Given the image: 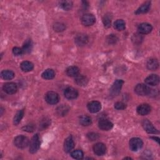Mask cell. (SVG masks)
Returning a JSON list of instances; mask_svg holds the SVG:
<instances>
[{"mask_svg":"<svg viewBox=\"0 0 160 160\" xmlns=\"http://www.w3.org/2000/svg\"><path fill=\"white\" fill-rule=\"evenodd\" d=\"M135 93L140 96H148L153 94L154 90H151L144 84H138L135 88Z\"/></svg>","mask_w":160,"mask_h":160,"instance_id":"obj_1","label":"cell"},{"mask_svg":"<svg viewBox=\"0 0 160 160\" xmlns=\"http://www.w3.org/2000/svg\"><path fill=\"white\" fill-rule=\"evenodd\" d=\"M29 143L28 138L23 135L17 136L14 140L15 145L20 149L26 148L29 144Z\"/></svg>","mask_w":160,"mask_h":160,"instance_id":"obj_2","label":"cell"},{"mask_svg":"<svg viewBox=\"0 0 160 160\" xmlns=\"http://www.w3.org/2000/svg\"><path fill=\"white\" fill-rule=\"evenodd\" d=\"M123 83L124 82L122 79L116 80L110 89V95L111 96L116 97L119 95Z\"/></svg>","mask_w":160,"mask_h":160,"instance_id":"obj_3","label":"cell"},{"mask_svg":"<svg viewBox=\"0 0 160 160\" xmlns=\"http://www.w3.org/2000/svg\"><path fill=\"white\" fill-rule=\"evenodd\" d=\"M40 140L38 134L35 135L29 143V152L31 154L36 153L39 149Z\"/></svg>","mask_w":160,"mask_h":160,"instance_id":"obj_4","label":"cell"},{"mask_svg":"<svg viewBox=\"0 0 160 160\" xmlns=\"http://www.w3.org/2000/svg\"><path fill=\"white\" fill-rule=\"evenodd\" d=\"M143 142L139 138H133L130 141V148L133 151H138L142 148Z\"/></svg>","mask_w":160,"mask_h":160,"instance_id":"obj_5","label":"cell"},{"mask_svg":"<svg viewBox=\"0 0 160 160\" xmlns=\"http://www.w3.org/2000/svg\"><path fill=\"white\" fill-rule=\"evenodd\" d=\"M45 100L50 104H55L59 102L60 96L54 91H48L45 95Z\"/></svg>","mask_w":160,"mask_h":160,"instance_id":"obj_6","label":"cell"},{"mask_svg":"<svg viewBox=\"0 0 160 160\" xmlns=\"http://www.w3.org/2000/svg\"><path fill=\"white\" fill-rule=\"evenodd\" d=\"M142 126L144 130L149 134H158L159 131L154 128L148 119H144L142 122Z\"/></svg>","mask_w":160,"mask_h":160,"instance_id":"obj_7","label":"cell"},{"mask_svg":"<svg viewBox=\"0 0 160 160\" xmlns=\"http://www.w3.org/2000/svg\"><path fill=\"white\" fill-rule=\"evenodd\" d=\"M96 21L95 16L92 14H85L82 18V23L85 26H90Z\"/></svg>","mask_w":160,"mask_h":160,"instance_id":"obj_8","label":"cell"},{"mask_svg":"<svg viewBox=\"0 0 160 160\" xmlns=\"http://www.w3.org/2000/svg\"><path fill=\"white\" fill-rule=\"evenodd\" d=\"M94 153L97 156H103L106 153V147L104 144L102 143H98L93 147Z\"/></svg>","mask_w":160,"mask_h":160,"instance_id":"obj_9","label":"cell"},{"mask_svg":"<svg viewBox=\"0 0 160 160\" xmlns=\"http://www.w3.org/2000/svg\"><path fill=\"white\" fill-rule=\"evenodd\" d=\"M74 42L78 47H83L87 44L88 42V38L86 34H79L75 37Z\"/></svg>","mask_w":160,"mask_h":160,"instance_id":"obj_10","label":"cell"},{"mask_svg":"<svg viewBox=\"0 0 160 160\" xmlns=\"http://www.w3.org/2000/svg\"><path fill=\"white\" fill-rule=\"evenodd\" d=\"M3 91L9 95H13L16 93L18 90L17 85L15 83H7L3 85Z\"/></svg>","mask_w":160,"mask_h":160,"instance_id":"obj_11","label":"cell"},{"mask_svg":"<svg viewBox=\"0 0 160 160\" xmlns=\"http://www.w3.org/2000/svg\"><path fill=\"white\" fill-rule=\"evenodd\" d=\"M64 95L66 98L68 100H74L76 99L78 96V91L72 87H68L65 89Z\"/></svg>","mask_w":160,"mask_h":160,"instance_id":"obj_12","label":"cell"},{"mask_svg":"<svg viewBox=\"0 0 160 160\" xmlns=\"http://www.w3.org/2000/svg\"><path fill=\"white\" fill-rule=\"evenodd\" d=\"M99 128L103 131H109L113 127V124L106 119H101L98 122Z\"/></svg>","mask_w":160,"mask_h":160,"instance_id":"obj_13","label":"cell"},{"mask_svg":"<svg viewBox=\"0 0 160 160\" xmlns=\"http://www.w3.org/2000/svg\"><path fill=\"white\" fill-rule=\"evenodd\" d=\"M87 107L90 113H96L100 111L101 108V104L99 101H93L89 103L87 105Z\"/></svg>","mask_w":160,"mask_h":160,"instance_id":"obj_14","label":"cell"},{"mask_svg":"<svg viewBox=\"0 0 160 160\" xmlns=\"http://www.w3.org/2000/svg\"><path fill=\"white\" fill-rule=\"evenodd\" d=\"M145 83L150 86H157L159 83V78L157 74H151L145 79Z\"/></svg>","mask_w":160,"mask_h":160,"instance_id":"obj_15","label":"cell"},{"mask_svg":"<svg viewBox=\"0 0 160 160\" xmlns=\"http://www.w3.org/2000/svg\"><path fill=\"white\" fill-rule=\"evenodd\" d=\"M153 29L152 26L147 23H141V24L139 25L138 30L140 33V34H148L150 32H151Z\"/></svg>","mask_w":160,"mask_h":160,"instance_id":"obj_16","label":"cell"},{"mask_svg":"<svg viewBox=\"0 0 160 160\" xmlns=\"http://www.w3.org/2000/svg\"><path fill=\"white\" fill-rule=\"evenodd\" d=\"M151 110V106L148 104H141L137 108V112L141 116L148 114Z\"/></svg>","mask_w":160,"mask_h":160,"instance_id":"obj_17","label":"cell"},{"mask_svg":"<svg viewBox=\"0 0 160 160\" xmlns=\"http://www.w3.org/2000/svg\"><path fill=\"white\" fill-rule=\"evenodd\" d=\"M74 147V143L72 136L68 137L64 143V150L66 153H70Z\"/></svg>","mask_w":160,"mask_h":160,"instance_id":"obj_18","label":"cell"},{"mask_svg":"<svg viewBox=\"0 0 160 160\" xmlns=\"http://www.w3.org/2000/svg\"><path fill=\"white\" fill-rule=\"evenodd\" d=\"M74 82L79 86L85 87L88 84V79L86 76L82 74H78L77 76L75 77Z\"/></svg>","mask_w":160,"mask_h":160,"instance_id":"obj_19","label":"cell"},{"mask_svg":"<svg viewBox=\"0 0 160 160\" xmlns=\"http://www.w3.org/2000/svg\"><path fill=\"white\" fill-rule=\"evenodd\" d=\"M151 7V2H146L144 3L135 12L136 15H140V14H144L147 13Z\"/></svg>","mask_w":160,"mask_h":160,"instance_id":"obj_20","label":"cell"},{"mask_svg":"<svg viewBox=\"0 0 160 160\" xmlns=\"http://www.w3.org/2000/svg\"><path fill=\"white\" fill-rule=\"evenodd\" d=\"M66 74L70 77H76L79 74V69L76 66H69L66 70Z\"/></svg>","mask_w":160,"mask_h":160,"instance_id":"obj_21","label":"cell"},{"mask_svg":"<svg viewBox=\"0 0 160 160\" xmlns=\"http://www.w3.org/2000/svg\"><path fill=\"white\" fill-rule=\"evenodd\" d=\"M147 68L151 71L156 70L159 67V63L156 59L152 58L148 60L147 63Z\"/></svg>","mask_w":160,"mask_h":160,"instance_id":"obj_22","label":"cell"},{"mask_svg":"<svg viewBox=\"0 0 160 160\" xmlns=\"http://www.w3.org/2000/svg\"><path fill=\"white\" fill-rule=\"evenodd\" d=\"M21 69L24 72H29L33 69L34 65L33 64L28 61H24L21 63L20 65Z\"/></svg>","mask_w":160,"mask_h":160,"instance_id":"obj_23","label":"cell"},{"mask_svg":"<svg viewBox=\"0 0 160 160\" xmlns=\"http://www.w3.org/2000/svg\"><path fill=\"white\" fill-rule=\"evenodd\" d=\"M79 123L83 127H88L92 124V120L90 117L84 115L79 118Z\"/></svg>","mask_w":160,"mask_h":160,"instance_id":"obj_24","label":"cell"},{"mask_svg":"<svg viewBox=\"0 0 160 160\" xmlns=\"http://www.w3.org/2000/svg\"><path fill=\"white\" fill-rule=\"evenodd\" d=\"M24 53H29L33 50V42L31 39H27L23 46Z\"/></svg>","mask_w":160,"mask_h":160,"instance_id":"obj_25","label":"cell"},{"mask_svg":"<svg viewBox=\"0 0 160 160\" xmlns=\"http://www.w3.org/2000/svg\"><path fill=\"white\" fill-rule=\"evenodd\" d=\"M1 76L5 80H10L15 77V73L11 70H3L1 73Z\"/></svg>","mask_w":160,"mask_h":160,"instance_id":"obj_26","label":"cell"},{"mask_svg":"<svg viewBox=\"0 0 160 160\" xmlns=\"http://www.w3.org/2000/svg\"><path fill=\"white\" fill-rule=\"evenodd\" d=\"M24 113V109H21L17 111L13 119V123L15 125H18L20 123L22 118H23Z\"/></svg>","mask_w":160,"mask_h":160,"instance_id":"obj_27","label":"cell"},{"mask_svg":"<svg viewBox=\"0 0 160 160\" xmlns=\"http://www.w3.org/2000/svg\"><path fill=\"white\" fill-rule=\"evenodd\" d=\"M69 111V108L68 106L63 104L58 107L56 109V113L58 115L60 116H66Z\"/></svg>","mask_w":160,"mask_h":160,"instance_id":"obj_28","label":"cell"},{"mask_svg":"<svg viewBox=\"0 0 160 160\" xmlns=\"http://www.w3.org/2000/svg\"><path fill=\"white\" fill-rule=\"evenodd\" d=\"M42 76L45 79H51L55 78V73L52 69H48L42 73Z\"/></svg>","mask_w":160,"mask_h":160,"instance_id":"obj_29","label":"cell"},{"mask_svg":"<svg viewBox=\"0 0 160 160\" xmlns=\"http://www.w3.org/2000/svg\"><path fill=\"white\" fill-rule=\"evenodd\" d=\"M114 28L118 31H123L125 29V22L123 20H118L114 23Z\"/></svg>","mask_w":160,"mask_h":160,"instance_id":"obj_30","label":"cell"},{"mask_svg":"<svg viewBox=\"0 0 160 160\" xmlns=\"http://www.w3.org/2000/svg\"><path fill=\"white\" fill-rule=\"evenodd\" d=\"M112 15L110 13H106L103 18V23L106 28H109L111 24Z\"/></svg>","mask_w":160,"mask_h":160,"instance_id":"obj_31","label":"cell"},{"mask_svg":"<svg viewBox=\"0 0 160 160\" xmlns=\"http://www.w3.org/2000/svg\"><path fill=\"white\" fill-rule=\"evenodd\" d=\"M71 156L73 158H74L75 159H82L83 158L84 154L82 150L76 149V150L73 151V152H71Z\"/></svg>","mask_w":160,"mask_h":160,"instance_id":"obj_32","label":"cell"},{"mask_svg":"<svg viewBox=\"0 0 160 160\" xmlns=\"http://www.w3.org/2000/svg\"><path fill=\"white\" fill-rule=\"evenodd\" d=\"M60 7L66 11L70 10L73 7V2L71 1H61L60 3Z\"/></svg>","mask_w":160,"mask_h":160,"instance_id":"obj_33","label":"cell"},{"mask_svg":"<svg viewBox=\"0 0 160 160\" xmlns=\"http://www.w3.org/2000/svg\"><path fill=\"white\" fill-rule=\"evenodd\" d=\"M118 38L115 34H109L106 38V42L109 45L115 44L118 42Z\"/></svg>","mask_w":160,"mask_h":160,"instance_id":"obj_34","label":"cell"},{"mask_svg":"<svg viewBox=\"0 0 160 160\" xmlns=\"http://www.w3.org/2000/svg\"><path fill=\"white\" fill-rule=\"evenodd\" d=\"M53 29L55 31L61 32V31H63L64 30H65L66 26L62 23H56L53 25Z\"/></svg>","mask_w":160,"mask_h":160,"instance_id":"obj_35","label":"cell"},{"mask_svg":"<svg viewBox=\"0 0 160 160\" xmlns=\"http://www.w3.org/2000/svg\"><path fill=\"white\" fill-rule=\"evenodd\" d=\"M142 39H143V37L141 36V34H140V33L139 34L136 33V34H134L132 38L133 42L136 44L140 43L142 41Z\"/></svg>","mask_w":160,"mask_h":160,"instance_id":"obj_36","label":"cell"},{"mask_svg":"<svg viewBox=\"0 0 160 160\" xmlns=\"http://www.w3.org/2000/svg\"><path fill=\"white\" fill-rule=\"evenodd\" d=\"M50 123H51L50 120L49 119L45 118V119L42 120L39 126L42 129H45V128H47L50 125Z\"/></svg>","mask_w":160,"mask_h":160,"instance_id":"obj_37","label":"cell"},{"mask_svg":"<svg viewBox=\"0 0 160 160\" xmlns=\"http://www.w3.org/2000/svg\"><path fill=\"white\" fill-rule=\"evenodd\" d=\"M114 108L118 110H123L127 108V105L123 102H116L114 104Z\"/></svg>","mask_w":160,"mask_h":160,"instance_id":"obj_38","label":"cell"},{"mask_svg":"<svg viewBox=\"0 0 160 160\" xmlns=\"http://www.w3.org/2000/svg\"><path fill=\"white\" fill-rule=\"evenodd\" d=\"M13 53L15 56H20L22 54H23V51L22 48H20L19 47H15L13 49Z\"/></svg>","mask_w":160,"mask_h":160,"instance_id":"obj_39","label":"cell"},{"mask_svg":"<svg viewBox=\"0 0 160 160\" xmlns=\"http://www.w3.org/2000/svg\"><path fill=\"white\" fill-rule=\"evenodd\" d=\"M87 136L90 141H95V140H96L98 139L99 135L97 133H90L88 134Z\"/></svg>","mask_w":160,"mask_h":160,"instance_id":"obj_40","label":"cell"},{"mask_svg":"<svg viewBox=\"0 0 160 160\" xmlns=\"http://www.w3.org/2000/svg\"><path fill=\"white\" fill-rule=\"evenodd\" d=\"M23 131H27V132H33L34 130V126L33 125H28L23 128Z\"/></svg>","mask_w":160,"mask_h":160,"instance_id":"obj_41","label":"cell"},{"mask_svg":"<svg viewBox=\"0 0 160 160\" xmlns=\"http://www.w3.org/2000/svg\"><path fill=\"white\" fill-rule=\"evenodd\" d=\"M125 159H131V158H128V157H127V158H125Z\"/></svg>","mask_w":160,"mask_h":160,"instance_id":"obj_42","label":"cell"}]
</instances>
